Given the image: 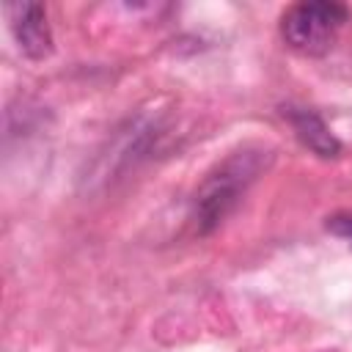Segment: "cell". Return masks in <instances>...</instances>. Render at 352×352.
<instances>
[{"instance_id":"cell-1","label":"cell","mask_w":352,"mask_h":352,"mask_svg":"<svg viewBox=\"0 0 352 352\" xmlns=\"http://www.w3.org/2000/svg\"><path fill=\"white\" fill-rule=\"evenodd\" d=\"M261 168H264L261 151H239L201 182L192 201V217L198 234H209L214 226L223 223V217L236 206L239 195L261 173Z\"/></svg>"},{"instance_id":"cell-3","label":"cell","mask_w":352,"mask_h":352,"mask_svg":"<svg viewBox=\"0 0 352 352\" xmlns=\"http://www.w3.org/2000/svg\"><path fill=\"white\" fill-rule=\"evenodd\" d=\"M6 16L19 50L30 60H44L52 52V30L47 22V8L41 3H30V0L8 3Z\"/></svg>"},{"instance_id":"cell-5","label":"cell","mask_w":352,"mask_h":352,"mask_svg":"<svg viewBox=\"0 0 352 352\" xmlns=\"http://www.w3.org/2000/svg\"><path fill=\"white\" fill-rule=\"evenodd\" d=\"M327 231H333L336 236H341L352 245V212H338V214L327 217Z\"/></svg>"},{"instance_id":"cell-2","label":"cell","mask_w":352,"mask_h":352,"mask_svg":"<svg viewBox=\"0 0 352 352\" xmlns=\"http://www.w3.org/2000/svg\"><path fill=\"white\" fill-rule=\"evenodd\" d=\"M349 22V8L333 0H311L286 8L280 16L283 41L302 55H324L338 30Z\"/></svg>"},{"instance_id":"cell-4","label":"cell","mask_w":352,"mask_h":352,"mask_svg":"<svg viewBox=\"0 0 352 352\" xmlns=\"http://www.w3.org/2000/svg\"><path fill=\"white\" fill-rule=\"evenodd\" d=\"M283 116L289 118L294 135L300 138V143L305 148H311L314 154L330 160V157H338L341 154V140L330 132V126L322 121V116H316L314 110L308 107H283Z\"/></svg>"}]
</instances>
